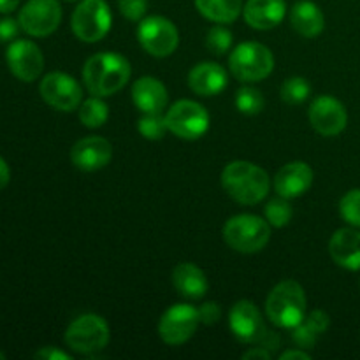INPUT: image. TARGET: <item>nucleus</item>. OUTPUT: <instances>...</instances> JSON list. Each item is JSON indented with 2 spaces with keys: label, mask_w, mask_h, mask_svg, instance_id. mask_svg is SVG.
Wrapping results in <instances>:
<instances>
[{
  "label": "nucleus",
  "mask_w": 360,
  "mask_h": 360,
  "mask_svg": "<svg viewBox=\"0 0 360 360\" xmlns=\"http://www.w3.org/2000/svg\"><path fill=\"white\" fill-rule=\"evenodd\" d=\"M264 95L259 88L253 86H243L239 88L238 94H236V108L238 111H241L243 115H259L264 109Z\"/></svg>",
  "instance_id": "28"
},
{
  "label": "nucleus",
  "mask_w": 360,
  "mask_h": 360,
  "mask_svg": "<svg viewBox=\"0 0 360 360\" xmlns=\"http://www.w3.org/2000/svg\"><path fill=\"white\" fill-rule=\"evenodd\" d=\"M330 259L348 271H360V231L357 227L340 229L329 241Z\"/></svg>",
  "instance_id": "19"
},
{
  "label": "nucleus",
  "mask_w": 360,
  "mask_h": 360,
  "mask_svg": "<svg viewBox=\"0 0 360 360\" xmlns=\"http://www.w3.org/2000/svg\"><path fill=\"white\" fill-rule=\"evenodd\" d=\"M271 352L266 350V347H255L243 354V360H269Z\"/></svg>",
  "instance_id": "38"
},
{
  "label": "nucleus",
  "mask_w": 360,
  "mask_h": 360,
  "mask_svg": "<svg viewBox=\"0 0 360 360\" xmlns=\"http://www.w3.org/2000/svg\"><path fill=\"white\" fill-rule=\"evenodd\" d=\"M77 115H79L81 123L88 129H98V127L104 125L109 118V108L102 97H95L91 95L90 98L81 102V105L77 108Z\"/></svg>",
  "instance_id": "25"
},
{
  "label": "nucleus",
  "mask_w": 360,
  "mask_h": 360,
  "mask_svg": "<svg viewBox=\"0 0 360 360\" xmlns=\"http://www.w3.org/2000/svg\"><path fill=\"white\" fill-rule=\"evenodd\" d=\"M34 357L39 360H72L69 354H65V352L62 350H56V348L53 347L42 348V350H39Z\"/></svg>",
  "instance_id": "37"
},
{
  "label": "nucleus",
  "mask_w": 360,
  "mask_h": 360,
  "mask_svg": "<svg viewBox=\"0 0 360 360\" xmlns=\"http://www.w3.org/2000/svg\"><path fill=\"white\" fill-rule=\"evenodd\" d=\"M137 130L144 139L160 141L169 129L162 112H144L143 118L137 122Z\"/></svg>",
  "instance_id": "29"
},
{
  "label": "nucleus",
  "mask_w": 360,
  "mask_h": 360,
  "mask_svg": "<svg viewBox=\"0 0 360 360\" xmlns=\"http://www.w3.org/2000/svg\"><path fill=\"white\" fill-rule=\"evenodd\" d=\"M21 30L32 37H48L62 21V6L58 0H28L20 11Z\"/></svg>",
  "instance_id": "11"
},
{
  "label": "nucleus",
  "mask_w": 360,
  "mask_h": 360,
  "mask_svg": "<svg viewBox=\"0 0 360 360\" xmlns=\"http://www.w3.org/2000/svg\"><path fill=\"white\" fill-rule=\"evenodd\" d=\"M137 41L148 55L165 58L178 49L179 32L167 18L148 16L137 27Z\"/></svg>",
  "instance_id": "9"
},
{
  "label": "nucleus",
  "mask_w": 360,
  "mask_h": 360,
  "mask_svg": "<svg viewBox=\"0 0 360 360\" xmlns=\"http://www.w3.org/2000/svg\"><path fill=\"white\" fill-rule=\"evenodd\" d=\"M4 359V354H2V352H0V360H2Z\"/></svg>",
  "instance_id": "42"
},
{
  "label": "nucleus",
  "mask_w": 360,
  "mask_h": 360,
  "mask_svg": "<svg viewBox=\"0 0 360 360\" xmlns=\"http://www.w3.org/2000/svg\"><path fill=\"white\" fill-rule=\"evenodd\" d=\"M287 14L285 0H248L243 7L245 21L255 30H271L283 21Z\"/></svg>",
  "instance_id": "20"
},
{
  "label": "nucleus",
  "mask_w": 360,
  "mask_h": 360,
  "mask_svg": "<svg viewBox=\"0 0 360 360\" xmlns=\"http://www.w3.org/2000/svg\"><path fill=\"white\" fill-rule=\"evenodd\" d=\"M290 25L301 37L315 39L326 28L322 9L311 0H299L290 11Z\"/></svg>",
  "instance_id": "22"
},
{
  "label": "nucleus",
  "mask_w": 360,
  "mask_h": 360,
  "mask_svg": "<svg viewBox=\"0 0 360 360\" xmlns=\"http://www.w3.org/2000/svg\"><path fill=\"white\" fill-rule=\"evenodd\" d=\"M7 65L9 70L25 83H32L37 79L44 69V56L35 42L20 39V41L11 42L6 53Z\"/></svg>",
  "instance_id": "14"
},
{
  "label": "nucleus",
  "mask_w": 360,
  "mask_h": 360,
  "mask_svg": "<svg viewBox=\"0 0 360 360\" xmlns=\"http://www.w3.org/2000/svg\"><path fill=\"white\" fill-rule=\"evenodd\" d=\"M271 239V225L257 214H236L224 225V241L234 252L252 253L262 252Z\"/></svg>",
  "instance_id": "4"
},
{
  "label": "nucleus",
  "mask_w": 360,
  "mask_h": 360,
  "mask_svg": "<svg viewBox=\"0 0 360 360\" xmlns=\"http://www.w3.org/2000/svg\"><path fill=\"white\" fill-rule=\"evenodd\" d=\"M264 214H266V220L269 221L271 227L280 229L290 224L294 211H292V206L290 202H288V199L278 195L276 199H271L269 202L266 204V207H264Z\"/></svg>",
  "instance_id": "27"
},
{
  "label": "nucleus",
  "mask_w": 360,
  "mask_h": 360,
  "mask_svg": "<svg viewBox=\"0 0 360 360\" xmlns=\"http://www.w3.org/2000/svg\"><path fill=\"white\" fill-rule=\"evenodd\" d=\"M39 94L49 108L56 111H74L83 102V88L70 74L49 72L39 84Z\"/></svg>",
  "instance_id": "10"
},
{
  "label": "nucleus",
  "mask_w": 360,
  "mask_h": 360,
  "mask_svg": "<svg viewBox=\"0 0 360 360\" xmlns=\"http://www.w3.org/2000/svg\"><path fill=\"white\" fill-rule=\"evenodd\" d=\"M340 214L348 225L360 229V188L350 190L341 197Z\"/></svg>",
  "instance_id": "31"
},
{
  "label": "nucleus",
  "mask_w": 360,
  "mask_h": 360,
  "mask_svg": "<svg viewBox=\"0 0 360 360\" xmlns=\"http://www.w3.org/2000/svg\"><path fill=\"white\" fill-rule=\"evenodd\" d=\"M308 299L301 283L294 280L280 281L269 292L266 301V315L280 329H294L304 322Z\"/></svg>",
  "instance_id": "3"
},
{
  "label": "nucleus",
  "mask_w": 360,
  "mask_h": 360,
  "mask_svg": "<svg viewBox=\"0 0 360 360\" xmlns=\"http://www.w3.org/2000/svg\"><path fill=\"white\" fill-rule=\"evenodd\" d=\"M195 7L213 23H232L243 13V0H195Z\"/></svg>",
  "instance_id": "24"
},
{
  "label": "nucleus",
  "mask_w": 360,
  "mask_h": 360,
  "mask_svg": "<svg viewBox=\"0 0 360 360\" xmlns=\"http://www.w3.org/2000/svg\"><path fill=\"white\" fill-rule=\"evenodd\" d=\"M232 32L227 27H224L221 23L214 25L213 28H210L206 35V46L213 55H225L227 51L232 49Z\"/></svg>",
  "instance_id": "30"
},
{
  "label": "nucleus",
  "mask_w": 360,
  "mask_h": 360,
  "mask_svg": "<svg viewBox=\"0 0 360 360\" xmlns=\"http://www.w3.org/2000/svg\"><path fill=\"white\" fill-rule=\"evenodd\" d=\"M132 67L120 53H97L83 65V83L95 97L115 95L129 83Z\"/></svg>",
  "instance_id": "1"
},
{
  "label": "nucleus",
  "mask_w": 360,
  "mask_h": 360,
  "mask_svg": "<svg viewBox=\"0 0 360 360\" xmlns=\"http://www.w3.org/2000/svg\"><path fill=\"white\" fill-rule=\"evenodd\" d=\"M65 345L79 355L98 354L108 347L111 340V330L108 322L101 315L88 313V315L77 316L65 330Z\"/></svg>",
  "instance_id": "6"
},
{
  "label": "nucleus",
  "mask_w": 360,
  "mask_h": 360,
  "mask_svg": "<svg viewBox=\"0 0 360 360\" xmlns=\"http://www.w3.org/2000/svg\"><path fill=\"white\" fill-rule=\"evenodd\" d=\"M199 316H200V323H204V326H214V323L220 320L221 308L218 306V302L210 301L206 302V304L200 306Z\"/></svg>",
  "instance_id": "35"
},
{
  "label": "nucleus",
  "mask_w": 360,
  "mask_h": 360,
  "mask_svg": "<svg viewBox=\"0 0 360 360\" xmlns=\"http://www.w3.org/2000/svg\"><path fill=\"white\" fill-rule=\"evenodd\" d=\"M229 84V74L217 62H200L188 72V86L200 97L221 94Z\"/></svg>",
  "instance_id": "18"
},
{
  "label": "nucleus",
  "mask_w": 360,
  "mask_h": 360,
  "mask_svg": "<svg viewBox=\"0 0 360 360\" xmlns=\"http://www.w3.org/2000/svg\"><path fill=\"white\" fill-rule=\"evenodd\" d=\"M292 340L297 345V348H302V350H309L316 345V340H319V334L311 329L306 322L299 323L297 327L292 329Z\"/></svg>",
  "instance_id": "33"
},
{
  "label": "nucleus",
  "mask_w": 360,
  "mask_h": 360,
  "mask_svg": "<svg viewBox=\"0 0 360 360\" xmlns=\"http://www.w3.org/2000/svg\"><path fill=\"white\" fill-rule=\"evenodd\" d=\"M112 144L101 136H88L77 141L70 150V160L79 171H101L111 162Z\"/></svg>",
  "instance_id": "16"
},
{
  "label": "nucleus",
  "mask_w": 360,
  "mask_h": 360,
  "mask_svg": "<svg viewBox=\"0 0 360 360\" xmlns=\"http://www.w3.org/2000/svg\"><path fill=\"white\" fill-rule=\"evenodd\" d=\"M221 186L239 204L253 206L262 202L271 188L269 174L257 164L234 160L221 171Z\"/></svg>",
  "instance_id": "2"
},
{
  "label": "nucleus",
  "mask_w": 360,
  "mask_h": 360,
  "mask_svg": "<svg viewBox=\"0 0 360 360\" xmlns=\"http://www.w3.org/2000/svg\"><path fill=\"white\" fill-rule=\"evenodd\" d=\"M132 101L141 112H164L169 102L165 84L153 76H143L132 84Z\"/></svg>",
  "instance_id": "21"
},
{
  "label": "nucleus",
  "mask_w": 360,
  "mask_h": 360,
  "mask_svg": "<svg viewBox=\"0 0 360 360\" xmlns=\"http://www.w3.org/2000/svg\"><path fill=\"white\" fill-rule=\"evenodd\" d=\"M118 9L127 20L141 21L148 11V0H118Z\"/></svg>",
  "instance_id": "32"
},
{
  "label": "nucleus",
  "mask_w": 360,
  "mask_h": 360,
  "mask_svg": "<svg viewBox=\"0 0 360 360\" xmlns=\"http://www.w3.org/2000/svg\"><path fill=\"white\" fill-rule=\"evenodd\" d=\"M112 14L105 0H81L70 18V27L79 41L94 44L109 34Z\"/></svg>",
  "instance_id": "7"
},
{
  "label": "nucleus",
  "mask_w": 360,
  "mask_h": 360,
  "mask_svg": "<svg viewBox=\"0 0 360 360\" xmlns=\"http://www.w3.org/2000/svg\"><path fill=\"white\" fill-rule=\"evenodd\" d=\"M20 21L13 20V18H4V20H0V41H13L18 35V32H20Z\"/></svg>",
  "instance_id": "36"
},
{
  "label": "nucleus",
  "mask_w": 360,
  "mask_h": 360,
  "mask_svg": "<svg viewBox=\"0 0 360 360\" xmlns=\"http://www.w3.org/2000/svg\"><path fill=\"white\" fill-rule=\"evenodd\" d=\"M172 285H174L176 292L181 294L186 299H200L206 295L207 278L200 267L195 264L181 262L174 267L172 271Z\"/></svg>",
  "instance_id": "23"
},
{
  "label": "nucleus",
  "mask_w": 360,
  "mask_h": 360,
  "mask_svg": "<svg viewBox=\"0 0 360 360\" xmlns=\"http://www.w3.org/2000/svg\"><path fill=\"white\" fill-rule=\"evenodd\" d=\"M18 6H20V0H0V13L9 14L18 9Z\"/></svg>",
  "instance_id": "41"
},
{
  "label": "nucleus",
  "mask_w": 360,
  "mask_h": 360,
  "mask_svg": "<svg viewBox=\"0 0 360 360\" xmlns=\"http://www.w3.org/2000/svg\"><path fill=\"white\" fill-rule=\"evenodd\" d=\"M311 95V84L306 77L294 76L288 77L281 84V98L290 105H299Z\"/></svg>",
  "instance_id": "26"
},
{
  "label": "nucleus",
  "mask_w": 360,
  "mask_h": 360,
  "mask_svg": "<svg viewBox=\"0 0 360 360\" xmlns=\"http://www.w3.org/2000/svg\"><path fill=\"white\" fill-rule=\"evenodd\" d=\"M280 359L281 360H309L311 359V355H309L306 350H302V348H299V350L283 352V354L280 355Z\"/></svg>",
  "instance_id": "39"
},
{
  "label": "nucleus",
  "mask_w": 360,
  "mask_h": 360,
  "mask_svg": "<svg viewBox=\"0 0 360 360\" xmlns=\"http://www.w3.org/2000/svg\"><path fill=\"white\" fill-rule=\"evenodd\" d=\"M304 322L320 336V334L327 333V329L330 327V316L327 315L326 311H322V309H313V311L306 316Z\"/></svg>",
  "instance_id": "34"
},
{
  "label": "nucleus",
  "mask_w": 360,
  "mask_h": 360,
  "mask_svg": "<svg viewBox=\"0 0 360 360\" xmlns=\"http://www.w3.org/2000/svg\"><path fill=\"white\" fill-rule=\"evenodd\" d=\"M199 323V308L192 304H174L162 315L158 322V334L164 343L178 347L195 334Z\"/></svg>",
  "instance_id": "12"
},
{
  "label": "nucleus",
  "mask_w": 360,
  "mask_h": 360,
  "mask_svg": "<svg viewBox=\"0 0 360 360\" xmlns=\"http://www.w3.org/2000/svg\"><path fill=\"white\" fill-rule=\"evenodd\" d=\"M309 123L313 129L326 137L340 136L348 123V112L343 102L330 95H322L311 102L308 109Z\"/></svg>",
  "instance_id": "13"
},
{
  "label": "nucleus",
  "mask_w": 360,
  "mask_h": 360,
  "mask_svg": "<svg viewBox=\"0 0 360 360\" xmlns=\"http://www.w3.org/2000/svg\"><path fill=\"white\" fill-rule=\"evenodd\" d=\"M69 2H72V0H69Z\"/></svg>",
  "instance_id": "43"
},
{
  "label": "nucleus",
  "mask_w": 360,
  "mask_h": 360,
  "mask_svg": "<svg viewBox=\"0 0 360 360\" xmlns=\"http://www.w3.org/2000/svg\"><path fill=\"white\" fill-rule=\"evenodd\" d=\"M231 72L245 83H259L274 69V56L267 46L260 42H241L229 56Z\"/></svg>",
  "instance_id": "5"
},
{
  "label": "nucleus",
  "mask_w": 360,
  "mask_h": 360,
  "mask_svg": "<svg viewBox=\"0 0 360 360\" xmlns=\"http://www.w3.org/2000/svg\"><path fill=\"white\" fill-rule=\"evenodd\" d=\"M313 183V169L306 162L295 160L285 164L274 176V192L285 199L304 195Z\"/></svg>",
  "instance_id": "17"
},
{
  "label": "nucleus",
  "mask_w": 360,
  "mask_h": 360,
  "mask_svg": "<svg viewBox=\"0 0 360 360\" xmlns=\"http://www.w3.org/2000/svg\"><path fill=\"white\" fill-rule=\"evenodd\" d=\"M169 132L179 139L195 141L210 129V112L202 104L190 98L174 102L165 115Z\"/></svg>",
  "instance_id": "8"
},
{
  "label": "nucleus",
  "mask_w": 360,
  "mask_h": 360,
  "mask_svg": "<svg viewBox=\"0 0 360 360\" xmlns=\"http://www.w3.org/2000/svg\"><path fill=\"white\" fill-rule=\"evenodd\" d=\"M11 181V169L7 162L0 157V190L6 188Z\"/></svg>",
  "instance_id": "40"
},
{
  "label": "nucleus",
  "mask_w": 360,
  "mask_h": 360,
  "mask_svg": "<svg viewBox=\"0 0 360 360\" xmlns=\"http://www.w3.org/2000/svg\"><path fill=\"white\" fill-rule=\"evenodd\" d=\"M229 326L241 343H259L267 330L264 327L262 313L255 302L248 299L238 301L232 306L229 313Z\"/></svg>",
  "instance_id": "15"
}]
</instances>
